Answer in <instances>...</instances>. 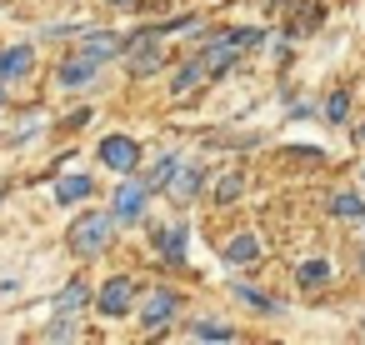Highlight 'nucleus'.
Returning <instances> with one entry per match:
<instances>
[{"mask_svg":"<svg viewBox=\"0 0 365 345\" xmlns=\"http://www.w3.org/2000/svg\"><path fill=\"white\" fill-rule=\"evenodd\" d=\"M101 160H106L115 175H130V170L140 165V145H135L130 135H106V140H101Z\"/></svg>","mask_w":365,"mask_h":345,"instance_id":"3","label":"nucleus"},{"mask_svg":"<svg viewBox=\"0 0 365 345\" xmlns=\"http://www.w3.org/2000/svg\"><path fill=\"white\" fill-rule=\"evenodd\" d=\"M345 110H350V96H345V91H335V96L325 101V120H345Z\"/></svg>","mask_w":365,"mask_h":345,"instance_id":"22","label":"nucleus"},{"mask_svg":"<svg viewBox=\"0 0 365 345\" xmlns=\"http://www.w3.org/2000/svg\"><path fill=\"white\" fill-rule=\"evenodd\" d=\"M200 81H205V66H200V56H195L190 66H180V71H175V86H170V91H175V96H190Z\"/></svg>","mask_w":365,"mask_h":345,"instance_id":"16","label":"nucleus"},{"mask_svg":"<svg viewBox=\"0 0 365 345\" xmlns=\"http://www.w3.org/2000/svg\"><path fill=\"white\" fill-rule=\"evenodd\" d=\"M91 195V175H61L56 180V200L61 205H76V200H86Z\"/></svg>","mask_w":365,"mask_h":345,"instance_id":"13","label":"nucleus"},{"mask_svg":"<svg viewBox=\"0 0 365 345\" xmlns=\"http://www.w3.org/2000/svg\"><path fill=\"white\" fill-rule=\"evenodd\" d=\"M135 46H140V51L130 56V76H150V71H160V61H165V51L155 46V36H140Z\"/></svg>","mask_w":365,"mask_h":345,"instance_id":"8","label":"nucleus"},{"mask_svg":"<svg viewBox=\"0 0 365 345\" xmlns=\"http://www.w3.org/2000/svg\"><path fill=\"white\" fill-rule=\"evenodd\" d=\"M86 300H91V290H86V280H66V290L56 295V310H61V315H76V310H81Z\"/></svg>","mask_w":365,"mask_h":345,"instance_id":"15","label":"nucleus"},{"mask_svg":"<svg viewBox=\"0 0 365 345\" xmlns=\"http://www.w3.org/2000/svg\"><path fill=\"white\" fill-rule=\"evenodd\" d=\"M360 175H365V170H360Z\"/></svg>","mask_w":365,"mask_h":345,"instance_id":"31","label":"nucleus"},{"mask_svg":"<svg viewBox=\"0 0 365 345\" xmlns=\"http://www.w3.org/2000/svg\"><path fill=\"white\" fill-rule=\"evenodd\" d=\"M81 51H86V56H96V61H106V56H120V51H125V41H120L115 31H91Z\"/></svg>","mask_w":365,"mask_h":345,"instance_id":"9","label":"nucleus"},{"mask_svg":"<svg viewBox=\"0 0 365 345\" xmlns=\"http://www.w3.org/2000/svg\"><path fill=\"white\" fill-rule=\"evenodd\" d=\"M155 250H160L165 260H175V265H180V260H185V230H180V225L155 230Z\"/></svg>","mask_w":365,"mask_h":345,"instance_id":"12","label":"nucleus"},{"mask_svg":"<svg viewBox=\"0 0 365 345\" xmlns=\"http://www.w3.org/2000/svg\"><path fill=\"white\" fill-rule=\"evenodd\" d=\"M41 130H46V115H26V120H21V130H16L11 140L21 145V140H31V135H41Z\"/></svg>","mask_w":365,"mask_h":345,"instance_id":"23","label":"nucleus"},{"mask_svg":"<svg viewBox=\"0 0 365 345\" xmlns=\"http://www.w3.org/2000/svg\"><path fill=\"white\" fill-rule=\"evenodd\" d=\"M145 200H150V185L145 180H125L120 190H115V220H140L145 215Z\"/></svg>","mask_w":365,"mask_h":345,"instance_id":"6","label":"nucleus"},{"mask_svg":"<svg viewBox=\"0 0 365 345\" xmlns=\"http://www.w3.org/2000/svg\"><path fill=\"white\" fill-rule=\"evenodd\" d=\"M225 260H230V265H250V260H260V240H255V235H235V240L225 245Z\"/></svg>","mask_w":365,"mask_h":345,"instance_id":"14","label":"nucleus"},{"mask_svg":"<svg viewBox=\"0 0 365 345\" xmlns=\"http://www.w3.org/2000/svg\"><path fill=\"white\" fill-rule=\"evenodd\" d=\"M320 280H330V260H305L300 265V285H320Z\"/></svg>","mask_w":365,"mask_h":345,"instance_id":"21","label":"nucleus"},{"mask_svg":"<svg viewBox=\"0 0 365 345\" xmlns=\"http://www.w3.org/2000/svg\"><path fill=\"white\" fill-rule=\"evenodd\" d=\"M96 76H101V61H96V56H86V51H76V56H66V61H61L56 86H61V91H86Z\"/></svg>","mask_w":365,"mask_h":345,"instance_id":"2","label":"nucleus"},{"mask_svg":"<svg viewBox=\"0 0 365 345\" xmlns=\"http://www.w3.org/2000/svg\"><path fill=\"white\" fill-rule=\"evenodd\" d=\"M96 305H101V315H125V310L135 305V280H125V275L106 280L101 295H96Z\"/></svg>","mask_w":365,"mask_h":345,"instance_id":"4","label":"nucleus"},{"mask_svg":"<svg viewBox=\"0 0 365 345\" xmlns=\"http://www.w3.org/2000/svg\"><path fill=\"white\" fill-rule=\"evenodd\" d=\"M175 165H180L175 155H160V160H155V165H150V170H145L140 180H145L150 190H165V185H170V175H175Z\"/></svg>","mask_w":365,"mask_h":345,"instance_id":"17","label":"nucleus"},{"mask_svg":"<svg viewBox=\"0 0 365 345\" xmlns=\"http://www.w3.org/2000/svg\"><path fill=\"white\" fill-rule=\"evenodd\" d=\"M240 185H245V180H240V175H225V180H220V185H215V200H225V205H230V200H235V195H240Z\"/></svg>","mask_w":365,"mask_h":345,"instance_id":"24","label":"nucleus"},{"mask_svg":"<svg viewBox=\"0 0 365 345\" xmlns=\"http://www.w3.org/2000/svg\"><path fill=\"white\" fill-rule=\"evenodd\" d=\"M175 310H180L175 290H150L145 305H140V320H145V330H165V325L175 320Z\"/></svg>","mask_w":365,"mask_h":345,"instance_id":"5","label":"nucleus"},{"mask_svg":"<svg viewBox=\"0 0 365 345\" xmlns=\"http://www.w3.org/2000/svg\"><path fill=\"white\" fill-rule=\"evenodd\" d=\"M115 225H120L115 210H110V215H106V210H86V215L71 225V250H76V255H101V250L115 240Z\"/></svg>","mask_w":365,"mask_h":345,"instance_id":"1","label":"nucleus"},{"mask_svg":"<svg viewBox=\"0 0 365 345\" xmlns=\"http://www.w3.org/2000/svg\"><path fill=\"white\" fill-rule=\"evenodd\" d=\"M235 56H240V46H235L230 31H225V36H215V41L200 51V66H205V76H225V71L235 66Z\"/></svg>","mask_w":365,"mask_h":345,"instance_id":"7","label":"nucleus"},{"mask_svg":"<svg viewBox=\"0 0 365 345\" xmlns=\"http://www.w3.org/2000/svg\"><path fill=\"white\" fill-rule=\"evenodd\" d=\"M315 26H320V0H300V21H295V31H290V36L315 31Z\"/></svg>","mask_w":365,"mask_h":345,"instance_id":"20","label":"nucleus"},{"mask_svg":"<svg viewBox=\"0 0 365 345\" xmlns=\"http://www.w3.org/2000/svg\"><path fill=\"white\" fill-rule=\"evenodd\" d=\"M31 61H36V51H31V46H11L6 56H0V81L26 76V71H31Z\"/></svg>","mask_w":365,"mask_h":345,"instance_id":"10","label":"nucleus"},{"mask_svg":"<svg viewBox=\"0 0 365 345\" xmlns=\"http://www.w3.org/2000/svg\"><path fill=\"white\" fill-rule=\"evenodd\" d=\"M190 335H195V340H235V330H230V325H220V320H195V325H190Z\"/></svg>","mask_w":365,"mask_h":345,"instance_id":"19","label":"nucleus"},{"mask_svg":"<svg viewBox=\"0 0 365 345\" xmlns=\"http://www.w3.org/2000/svg\"><path fill=\"white\" fill-rule=\"evenodd\" d=\"M0 195H6V190H0Z\"/></svg>","mask_w":365,"mask_h":345,"instance_id":"30","label":"nucleus"},{"mask_svg":"<svg viewBox=\"0 0 365 345\" xmlns=\"http://www.w3.org/2000/svg\"><path fill=\"white\" fill-rule=\"evenodd\" d=\"M355 135H360V140H365V125H355Z\"/></svg>","mask_w":365,"mask_h":345,"instance_id":"27","label":"nucleus"},{"mask_svg":"<svg viewBox=\"0 0 365 345\" xmlns=\"http://www.w3.org/2000/svg\"><path fill=\"white\" fill-rule=\"evenodd\" d=\"M235 295L245 300V305H255V310H275V300H265L260 290H250V285H235Z\"/></svg>","mask_w":365,"mask_h":345,"instance_id":"25","label":"nucleus"},{"mask_svg":"<svg viewBox=\"0 0 365 345\" xmlns=\"http://www.w3.org/2000/svg\"><path fill=\"white\" fill-rule=\"evenodd\" d=\"M360 265H365V255H360Z\"/></svg>","mask_w":365,"mask_h":345,"instance_id":"29","label":"nucleus"},{"mask_svg":"<svg viewBox=\"0 0 365 345\" xmlns=\"http://www.w3.org/2000/svg\"><path fill=\"white\" fill-rule=\"evenodd\" d=\"M195 190H200V165H185V160H180L175 175H170V195H175V200H190Z\"/></svg>","mask_w":365,"mask_h":345,"instance_id":"11","label":"nucleus"},{"mask_svg":"<svg viewBox=\"0 0 365 345\" xmlns=\"http://www.w3.org/2000/svg\"><path fill=\"white\" fill-rule=\"evenodd\" d=\"M330 210H335L340 220H360V215H365V200H360V195H350V190H340V195L330 200Z\"/></svg>","mask_w":365,"mask_h":345,"instance_id":"18","label":"nucleus"},{"mask_svg":"<svg viewBox=\"0 0 365 345\" xmlns=\"http://www.w3.org/2000/svg\"><path fill=\"white\" fill-rule=\"evenodd\" d=\"M46 340H76V325H66V320H56V325L46 330Z\"/></svg>","mask_w":365,"mask_h":345,"instance_id":"26","label":"nucleus"},{"mask_svg":"<svg viewBox=\"0 0 365 345\" xmlns=\"http://www.w3.org/2000/svg\"><path fill=\"white\" fill-rule=\"evenodd\" d=\"M110 6H130V0H110Z\"/></svg>","mask_w":365,"mask_h":345,"instance_id":"28","label":"nucleus"}]
</instances>
